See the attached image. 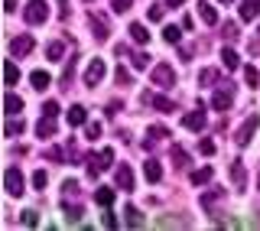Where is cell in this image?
<instances>
[{"instance_id":"cell-1","label":"cell","mask_w":260,"mask_h":231,"mask_svg":"<svg viewBox=\"0 0 260 231\" xmlns=\"http://www.w3.org/2000/svg\"><path fill=\"white\" fill-rule=\"evenodd\" d=\"M150 78H153V85H159V88H173L176 85V72H173V65H166V62L153 65Z\"/></svg>"},{"instance_id":"cell-2","label":"cell","mask_w":260,"mask_h":231,"mask_svg":"<svg viewBox=\"0 0 260 231\" xmlns=\"http://www.w3.org/2000/svg\"><path fill=\"white\" fill-rule=\"evenodd\" d=\"M23 16H26V23H32V26L46 23V20H49V7H46V0H29L26 10H23Z\"/></svg>"},{"instance_id":"cell-3","label":"cell","mask_w":260,"mask_h":231,"mask_svg":"<svg viewBox=\"0 0 260 231\" xmlns=\"http://www.w3.org/2000/svg\"><path fill=\"white\" fill-rule=\"evenodd\" d=\"M257 127H260V118H257V114H250V118H247V121H244L241 127H238V134H234V143H238V147H247Z\"/></svg>"},{"instance_id":"cell-4","label":"cell","mask_w":260,"mask_h":231,"mask_svg":"<svg viewBox=\"0 0 260 231\" xmlns=\"http://www.w3.org/2000/svg\"><path fill=\"white\" fill-rule=\"evenodd\" d=\"M104 75H108V65H104V59H91V62H88V69H85V85L94 88Z\"/></svg>"},{"instance_id":"cell-5","label":"cell","mask_w":260,"mask_h":231,"mask_svg":"<svg viewBox=\"0 0 260 231\" xmlns=\"http://www.w3.org/2000/svg\"><path fill=\"white\" fill-rule=\"evenodd\" d=\"M111 163H114V150H111V147H104V150L98 153V156H91V166H88V176H91V179H98V172H101V169H108Z\"/></svg>"},{"instance_id":"cell-6","label":"cell","mask_w":260,"mask_h":231,"mask_svg":"<svg viewBox=\"0 0 260 231\" xmlns=\"http://www.w3.org/2000/svg\"><path fill=\"white\" fill-rule=\"evenodd\" d=\"M4 186H7V192H10V195H23V172L16 169V166H7Z\"/></svg>"},{"instance_id":"cell-7","label":"cell","mask_w":260,"mask_h":231,"mask_svg":"<svg viewBox=\"0 0 260 231\" xmlns=\"http://www.w3.org/2000/svg\"><path fill=\"white\" fill-rule=\"evenodd\" d=\"M231 101H234V92H231V85L218 88V92L211 95V108H215V111H228V108H231Z\"/></svg>"},{"instance_id":"cell-8","label":"cell","mask_w":260,"mask_h":231,"mask_svg":"<svg viewBox=\"0 0 260 231\" xmlns=\"http://www.w3.org/2000/svg\"><path fill=\"white\" fill-rule=\"evenodd\" d=\"M32 49H36V39L32 36H13L10 39V52L13 55H29Z\"/></svg>"},{"instance_id":"cell-9","label":"cell","mask_w":260,"mask_h":231,"mask_svg":"<svg viewBox=\"0 0 260 231\" xmlns=\"http://www.w3.org/2000/svg\"><path fill=\"white\" fill-rule=\"evenodd\" d=\"M182 127L185 130H202V127H205V111H189L182 118Z\"/></svg>"},{"instance_id":"cell-10","label":"cell","mask_w":260,"mask_h":231,"mask_svg":"<svg viewBox=\"0 0 260 231\" xmlns=\"http://www.w3.org/2000/svg\"><path fill=\"white\" fill-rule=\"evenodd\" d=\"M65 118H69V124H72V127H81V124L88 121V108H85V104H72Z\"/></svg>"},{"instance_id":"cell-11","label":"cell","mask_w":260,"mask_h":231,"mask_svg":"<svg viewBox=\"0 0 260 231\" xmlns=\"http://www.w3.org/2000/svg\"><path fill=\"white\" fill-rule=\"evenodd\" d=\"M117 189H127V192L134 189V169H130L127 163H124V166H117Z\"/></svg>"},{"instance_id":"cell-12","label":"cell","mask_w":260,"mask_h":231,"mask_svg":"<svg viewBox=\"0 0 260 231\" xmlns=\"http://www.w3.org/2000/svg\"><path fill=\"white\" fill-rule=\"evenodd\" d=\"M260 16V0H241V20H257Z\"/></svg>"},{"instance_id":"cell-13","label":"cell","mask_w":260,"mask_h":231,"mask_svg":"<svg viewBox=\"0 0 260 231\" xmlns=\"http://www.w3.org/2000/svg\"><path fill=\"white\" fill-rule=\"evenodd\" d=\"M143 172H146V183H159V179H162V166H159L156 160H146L143 163Z\"/></svg>"},{"instance_id":"cell-14","label":"cell","mask_w":260,"mask_h":231,"mask_svg":"<svg viewBox=\"0 0 260 231\" xmlns=\"http://www.w3.org/2000/svg\"><path fill=\"white\" fill-rule=\"evenodd\" d=\"M199 16L208 23V26H215V23H218V10L208 4V0H202V4H199Z\"/></svg>"},{"instance_id":"cell-15","label":"cell","mask_w":260,"mask_h":231,"mask_svg":"<svg viewBox=\"0 0 260 231\" xmlns=\"http://www.w3.org/2000/svg\"><path fill=\"white\" fill-rule=\"evenodd\" d=\"M127 33H130V39H134V43H140V46H143V43H150V33H146L143 23H130V30H127Z\"/></svg>"},{"instance_id":"cell-16","label":"cell","mask_w":260,"mask_h":231,"mask_svg":"<svg viewBox=\"0 0 260 231\" xmlns=\"http://www.w3.org/2000/svg\"><path fill=\"white\" fill-rule=\"evenodd\" d=\"M36 134L39 137H55V118H49V114H46V118L36 124Z\"/></svg>"},{"instance_id":"cell-17","label":"cell","mask_w":260,"mask_h":231,"mask_svg":"<svg viewBox=\"0 0 260 231\" xmlns=\"http://www.w3.org/2000/svg\"><path fill=\"white\" fill-rule=\"evenodd\" d=\"M221 62H224V69H238V65H241V55L234 52L231 46H224L221 49Z\"/></svg>"},{"instance_id":"cell-18","label":"cell","mask_w":260,"mask_h":231,"mask_svg":"<svg viewBox=\"0 0 260 231\" xmlns=\"http://www.w3.org/2000/svg\"><path fill=\"white\" fill-rule=\"evenodd\" d=\"M150 104L156 111H162V114H169V111H176V104L169 101V98H162V95H150Z\"/></svg>"},{"instance_id":"cell-19","label":"cell","mask_w":260,"mask_h":231,"mask_svg":"<svg viewBox=\"0 0 260 231\" xmlns=\"http://www.w3.org/2000/svg\"><path fill=\"white\" fill-rule=\"evenodd\" d=\"M231 183H234V189H244V183H247V176H244V166L238 160L231 163Z\"/></svg>"},{"instance_id":"cell-20","label":"cell","mask_w":260,"mask_h":231,"mask_svg":"<svg viewBox=\"0 0 260 231\" xmlns=\"http://www.w3.org/2000/svg\"><path fill=\"white\" fill-rule=\"evenodd\" d=\"M211 176H215V169H211V166H202V169L192 172V183L195 186H205V183H211Z\"/></svg>"},{"instance_id":"cell-21","label":"cell","mask_w":260,"mask_h":231,"mask_svg":"<svg viewBox=\"0 0 260 231\" xmlns=\"http://www.w3.org/2000/svg\"><path fill=\"white\" fill-rule=\"evenodd\" d=\"M29 81H32V88H36V92H46V88H49V72H43V69L32 72Z\"/></svg>"},{"instance_id":"cell-22","label":"cell","mask_w":260,"mask_h":231,"mask_svg":"<svg viewBox=\"0 0 260 231\" xmlns=\"http://www.w3.org/2000/svg\"><path fill=\"white\" fill-rule=\"evenodd\" d=\"M94 202L101 205V209H108V205H114V189H98V192H94Z\"/></svg>"},{"instance_id":"cell-23","label":"cell","mask_w":260,"mask_h":231,"mask_svg":"<svg viewBox=\"0 0 260 231\" xmlns=\"http://www.w3.org/2000/svg\"><path fill=\"white\" fill-rule=\"evenodd\" d=\"M4 108H7V114H20V111H23V101H20L16 95L7 92V98H4Z\"/></svg>"},{"instance_id":"cell-24","label":"cell","mask_w":260,"mask_h":231,"mask_svg":"<svg viewBox=\"0 0 260 231\" xmlns=\"http://www.w3.org/2000/svg\"><path fill=\"white\" fill-rule=\"evenodd\" d=\"M62 52H65V46L59 43V39H52V43L46 46V55H49L52 62H59V59H62Z\"/></svg>"},{"instance_id":"cell-25","label":"cell","mask_w":260,"mask_h":231,"mask_svg":"<svg viewBox=\"0 0 260 231\" xmlns=\"http://www.w3.org/2000/svg\"><path fill=\"white\" fill-rule=\"evenodd\" d=\"M4 78H7V85H16V78H20V69H16L10 59L4 62Z\"/></svg>"},{"instance_id":"cell-26","label":"cell","mask_w":260,"mask_h":231,"mask_svg":"<svg viewBox=\"0 0 260 231\" xmlns=\"http://www.w3.org/2000/svg\"><path fill=\"white\" fill-rule=\"evenodd\" d=\"M91 30H94L98 39H108V20L101 23V16H91Z\"/></svg>"},{"instance_id":"cell-27","label":"cell","mask_w":260,"mask_h":231,"mask_svg":"<svg viewBox=\"0 0 260 231\" xmlns=\"http://www.w3.org/2000/svg\"><path fill=\"white\" fill-rule=\"evenodd\" d=\"M244 81H247L250 88H260V72L254 69V65H247V69H244Z\"/></svg>"},{"instance_id":"cell-28","label":"cell","mask_w":260,"mask_h":231,"mask_svg":"<svg viewBox=\"0 0 260 231\" xmlns=\"http://www.w3.org/2000/svg\"><path fill=\"white\" fill-rule=\"evenodd\" d=\"M173 160H176V166H179V169L189 166V153H185L182 147H173Z\"/></svg>"},{"instance_id":"cell-29","label":"cell","mask_w":260,"mask_h":231,"mask_svg":"<svg viewBox=\"0 0 260 231\" xmlns=\"http://www.w3.org/2000/svg\"><path fill=\"white\" fill-rule=\"evenodd\" d=\"M124 221H127V225H143V218H140V212H137V209H130V205H127V209H124Z\"/></svg>"},{"instance_id":"cell-30","label":"cell","mask_w":260,"mask_h":231,"mask_svg":"<svg viewBox=\"0 0 260 231\" xmlns=\"http://www.w3.org/2000/svg\"><path fill=\"white\" fill-rule=\"evenodd\" d=\"M162 137H169L166 127H150V140H146V147H153V143H156V140H162Z\"/></svg>"},{"instance_id":"cell-31","label":"cell","mask_w":260,"mask_h":231,"mask_svg":"<svg viewBox=\"0 0 260 231\" xmlns=\"http://www.w3.org/2000/svg\"><path fill=\"white\" fill-rule=\"evenodd\" d=\"M7 137H16V134H23V130H26V124H20V121H7Z\"/></svg>"},{"instance_id":"cell-32","label":"cell","mask_w":260,"mask_h":231,"mask_svg":"<svg viewBox=\"0 0 260 231\" xmlns=\"http://www.w3.org/2000/svg\"><path fill=\"white\" fill-rule=\"evenodd\" d=\"M134 59V69H150V55L146 52H137V55H130Z\"/></svg>"},{"instance_id":"cell-33","label":"cell","mask_w":260,"mask_h":231,"mask_svg":"<svg viewBox=\"0 0 260 231\" xmlns=\"http://www.w3.org/2000/svg\"><path fill=\"white\" fill-rule=\"evenodd\" d=\"M162 36H166V43H179L182 33H179V26H166V30H162Z\"/></svg>"},{"instance_id":"cell-34","label":"cell","mask_w":260,"mask_h":231,"mask_svg":"<svg viewBox=\"0 0 260 231\" xmlns=\"http://www.w3.org/2000/svg\"><path fill=\"white\" fill-rule=\"evenodd\" d=\"M46 183H49L46 169H36V172H32V186H36V189H46Z\"/></svg>"},{"instance_id":"cell-35","label":"cell","mask_w":260,"mask_h":231,"mask_svg":"<svg viewBox=\"0 0 260 231\" xmlns=\"http://www.w3.org/2000/svg\"><path fill=\"white\" fill-rule=\"evenodd\" d=\"M65 212H69V221H81V215H85L81 205H65Z\"/></svg>"},{"instance_id":"cell-36","label":"cell","mask_w":260,"mask_h":231,"mask_svg":"<svg viewBox=\"0 0 260 231\" xmlns=\"http://www.w3.org/2000/svg\"><path fill=\"white\" fill-rule=\"evenodd\" d=\"M36 212H23V215H20V225H26V228H36Z\"/></svg>"},{"instance_id":"cell-37","label":"cell","mask_w":260,"mask_h":231,"mask_svg":"<svg viewBox=\"0 0 260 231\" xmlns=\"http://www.w3.org/2000/svg\"><path fill=\"white\" fill-rule=\"evenodd\" d=\"M218 199H221V192H218V189H215V192H205V195H202V205H205V209H211Z\"/></svg>"},{"instance_id":"cell-38","label":"cell","mask_w":260,"mask_h":231,"mask_svg":"<svg viewBox=\"0 0 260 231\" xmlns=\"http://www.w3.org/2000/svg\"><path fill=\"white\" fill-rule=\"evenodd\" d=\"M199 150L205 153V156H211V153H215V140H208V137H205V140H199Z\"/></svg>"},{"instance_id":"cell-39","label":"cell","mask_w":260,"mask_h":231,"mask_svg":"<svg viewBox=\"0 0 260 231\" xmlns=\"http://www.w3.org/2000/svg\"><path fill=\"white\" fill-rule=\"evenodd\" d=\"M146 16H150L153 23H156V20H162V7H159V4H153L150 10H146Z\"/></svg>"},{"instance_id":"cell-40","label":"cell","mask_w":260,"mask_h":231,"mask_svg":"<svg viewBox=\"0 0 260 231\" xmlns=\"http://www.w3.org/2000/svg\"><path fill=\"white\" fill-rule=\"evenodd\" d=\"M215 78H218V72H215V69H205V72L199 75V81H202V85H208V81H215Z\"/></svg>"},{"instance_id":"cell-41","label":"cell","mask_w":260,"mask_h":231,"mask_svg":"<svg viewBox=\"0 0 260 231\" xmlns=\"http://www.w3.org/2000/svg\"><path fill=\"white\" fill-rule=\"evenodd\" d=\"M224 36H228V39H238V36H241V30L234 26V23H224Z\"/></svg>"},{"instance_id":"cell-42","label":"cell","mask_w":260,"mask_h":231,"mask_svg":"<svg viewBox=\"0 0 260 231\" xmlns=\"http://www.w3.org/2000/svg\"><path fill=\"white\" fill-rule=\"evenodd\" d=\"M130 4H134V0H114V10H117V13H127Z\"/></svg>"},{"instance_id":"cell-43","label":"cell","mask_w":260,"mask_h":231,"mask_svg":"<svg viewBox=\"0 0 260 231\" xmlns=\"http://www.w3.org/2000/svg\"><path fill=\"white\" fill-rule=\"evenodd\" d=\"M43 111L49 114V118H55V114H59V104H55V101H46V104H43Z\"/></svg>"},{"instance_id":"cell-44","label":"cell","mask_w":260,"mask_h":231,"mask_svg":"<svg viewBox=\"0 0 260 231\" xmlns=\"http://www.w3.org/2000/svg\"><path fill=\"white\" fill-rule=\"evenodd\" d=\"M101 225H104V228H117V218H114V215H108V212H104V215H101Z\"/></svg>"},{"instance_id":"cell-45","label":"cell","mask_w":260,"mask_h":231,"mask_svg":"<svg viewBox=\"0 0 260 231\" xmlns=\"http://www.w3.org/2000/svg\"><path fill=\"white\" fill-rule=\"evenodd\" d=\"M101 137V124H91V127H88V140H98Z\"/></svg>"},{"instance_id":"cell-46","label":"cell","mask_w":260,"mask_h":231,"mask_svg":"<svg viewBox=\"0 0 260 231\" xmlns=\"http://www.w3.org/2000/svg\"><path fill=\"white\" fill-rule=\"evenodd\" d=\"M46 156H49V160H52V163H62V150H59V147H52V150H49Z\"/></svg>"},{"instance_id":"cell-47","label":"cell","mask_w":260,"mask_h":231,"mask_svg":"<svg viewBox=\"0 0 260 231\" xmlns=\"http://www.w3.org/2000/svg\"><path fill=\"white\" fill-rule=\"evenodd\" d=\"M117 81H120V85H127V81H130V72L127 69H117Z\"/></svg>"},{"instance_id":"cell-48","label":"cell","mask_w":260,"mask_h":231,"mask_svg":"<svg viewBox=\"0 0 260 231\" xmlns=\"http://www.w3.org/2000/svg\"><path fill=\"white\" fill-rule=\"evenodd\" d=\"M185 4V0H169V7H182Z\"/></svg>"},{"instance_id":"cell-49","label":"cell","mask_w":260,"mask_h":231,"mask_svg":"<svg viewBox=\"0 0 260 231\" xmlns=\"http://www.w3.org/2000/svg\"><path fill=\"white\" fill-rule=\"evenodd\" d=\"M218 4H231V0H218Z\"/></svg>"},{"instance_id":"cell-50","label":"cell","mask_w":260,"mask_h":231,"mask_svg":"<svg viewBox=\"0 0 260 231\" xmlns=\"http://www.w3.org/2000/svg\"><path fill=\"white\" fill-rule=\"evenodd\" d=\"M257 183H260V169H257Z\"/></svg>"}]
</instances>
